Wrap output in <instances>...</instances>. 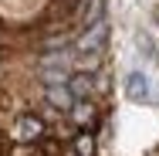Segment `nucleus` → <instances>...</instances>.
I'll use <instances>...</instances> for the list:
<instances>
[{
    "mask_svg": "<svg viewBox=\"0 0 159 156\" xmlns=\"http://www.w3.org/2000/svg\"><path fill=\"white\" fill-rule=\"evenodd\" d=\"M14 136L24 139V143H44V139H48V122H44V116H34V112L20 116L17 125H14Z\"/></svg>",
    "mask_w": 159,
    "mask_h": 156,
    "instance_id": "1",
    "label": "nucleus"
},
{
    "mask_svg": "<svg viewBox=\"0 0 159 156\" xmlns=\"http://www.w3.org/2000/svg\"><path fill=\"white\" fill-rule=\"evenodd\" d=\"M149 92H152V85H149V75L146 71H129L125 75V95L132 102H149Z\"/></svg>",
    "mask_w": 159,
    "mask_h": 156,
    "instance_id": "2",
    "label": "nucleus"
},
{
    "mask_svg": "<svg viewBox=\"0 0 159 156\" xmlns=\"http://www.w3.org/2000/svg\"><path fill=\"white\" fill-rule=\"evenodd\" d=\"M48 102H51L54 109H75V98L68 95L64 85H48Z\"/></svg>",
    "mask_w": 159,
    "mask_h": 156,
    "instance_id": "3",
    "label": "nucleus"
},
{
    "mask_svg": "<svg viewBox=\"0 0 159 156\" xmlns=\"http://www.w3.org/2000/svg\"><path fill=\"white\" fill-rule=\"evenodd\" d=\"M71 116H75V122H81V125H88V122H92V119H95V109H92V102H78V105H75V112H71Z\"/></svg>",
    "mask_w": 159,
    "mask_h": 156,
    "instance_id": "4",
    "label": "nucleus"
},
{
    "mask_svg": "<svg viewBox=\"0 0 159 156\" xmlns=\"http://www.w3.org/2000/svg\"><path fill=\"white\" fill-rule=\"evenodd\" d=\"M75 149H78V156H92V153H95V139H92V132H81V136L75 139Z\"/></svg>",
    "mask_w": 159,
    "mask_h": 156,
    "instance_id": "5",
    "label": "nucleus"
},
{
    "mask_svg": "<svg viewBox=\"0 0 159 156\" xmlns=\"http://www.w3.org/2000/svg\"><path fill=\"white\" fill-rule=\"evenodd\" d=\"M152 17H156V21H159V7H156V10H152Z\"/></svg>",
    "mask_w": 159,
    "mask_h": 156,
    "instance_id": "6",
    "label": "nucleus"
},
{
    "mask_svg": "<svg viewBox=\"0 0 159 156\" xmlns=\"http://www.w3.org/2000/svg\"><path fill=\"white\" fill-rule=\"evenodd\" d=\"M0 153H3V139H0Z\"/></svg>",
    "mask_w": 159,
    "mask_h": 156,
    "instance_id": "7",
    "label": "nucleus"
}]
</instances>
